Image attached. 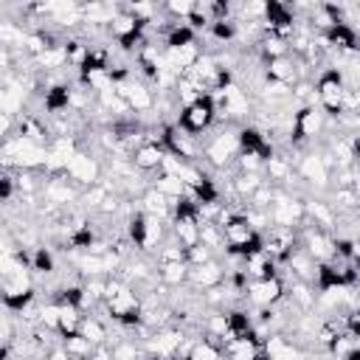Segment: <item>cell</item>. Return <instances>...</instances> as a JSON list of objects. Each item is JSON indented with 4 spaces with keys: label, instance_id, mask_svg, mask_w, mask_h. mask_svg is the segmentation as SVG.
I'll list each match as a JSON object with an SVG mask.
<instances>
[{
    "label": "cell",
    "instance_id": "1",
    "mask_svg": "<svg viewBox=\"0 0 360 360\" xmlns=\"http://www.w3.org/2000/svg\"><path fill=\"white\" fill-rule=\"evenodd\" d=\"M315 90H318L321 110H323L326 115L338 118V115L346 110V84H343V76H340L338 68L323 70L321 79H318V84H315Z\"/></svg>",
    "mask_w": 360,
    "mask_h": 360
},
{
    "label": "cell",
    "instance_id": "2",
    "mask_svg": "<svg viewBox=\"0 0 360 360\" xmlns=\"http://www.w3.org/2000/svg\"><path fill=\"white\" fill-rule=\"evenodd\" d=\"M214 121H217V107H214V98L205 96V98H200V101H194V104H188V107L180 110L177 127L186 129V132H191V135H202V132L211 129Z\"/></svg>",
    "mask_w": 360,
    "mask_h": 360
},
{
    "label": "cell",
    "instance_id": "3",
    "mask_svg": "<svg viewBox=\"0 0 360 360\" xmlns=\"http://www.w3.org/2000/svg\"><path fill=\"white\" fill-rule=\"evenodd\" d=\"M205 160L211 163V166H217V169H222V166H228V163H233L236 158H239V132L236 129H219L217 135H211V141L205 143Z\"/></svg>",
    "mask_w": 360,
    "mask_h": 360
},
{
    "label": "cell",
    "instance_id": "4",
    "mask_svg": "<svg viewBox=\"0 0 360 360\" xmlns=\"http://www.w3.org/2000/svg\"><path fill=\"white\" fill-rule=\"evenodd\" d=\"M248 301L259 309H273L276 304L284 301L287 295V284L281 281V276H273V278H256V281H248V290H245Z\"/></svg>",
    "mask_w": 360,
    "mask_h": 360
},
{
    "label": "cell",
    "instance_id": "5",
    "mask_svg": "<svg viewBox=\"0 0 360 360\" xmlns=\"http://www.w3.org/2000/svg\"><path fill=\"white\" fill-rule=\"evenodd\" d=\"M65 177L76 186V188H90V186H98V177H101V166H98V160L93 158V155H87V152H76L70 160H68V166H65Z\"/></svg>",
    "mask_w": 360,
    "mask_h": 360
},
{
    "label": "cell",
    "instance_id": "6",
    "mask_svg": "<svg viewBox=\"0 0 360 360\" xmlns=\"http://www.w3.org/2000/svg\"><path fill=\"white\" fill-rule=\"evenodd\" d=\"M326 127V112L315 104H304L298 112H295V124H292V135L290 141L292 143H304V141H312L315 135H321Z\"/></svg>",
    "mask_w": 360,
    "mask_h": 360
},
{
    "label": "cell",
    "instance_id": "7",
    "mask_svg": "<svg viewBox=\"0 0 360 360\" xmlns=\"http://www.w3.org/2000/svg\"><path fill=\"white\" fill-rule=\"evenodd\" d=\"M160 141L166 146L169 155L180 158L183 163H191L197 155H200V143H197V135L180 129V127H163L160 129Z\"/></svg>",
    "mask_w": 360,
    "mask_h": 360
},
{
    "label": "cell",
    "instance_id": "8",
    "mask_svg": "<svg viewBox=\"0 0 360 360\" xmlns=\"http://www.w3.org/2000/svg\"><path fill=\"white\" fill-rule=\"evenodd\" d=\"M115 93L129 104L132 112H149V110L155 107V96H152L149 84H143V82H138V79H132V76L115 82Z\"/></svg>",
    "mask_w": 360,
    "mask_h": 360
},
{
    "label": "cell",
    "instance_id": "9",
    "mask_svg": "<svg viewBox=\"0 0 360 360\" xmlns=\"http://www.w3.org/2000/svg\"><path fill=\"white\" fill-rule=\"evenodd\" d=\"M183 338H186L183 329H169V326L155 329L149 338H143V352L146 357H174Z\"/></svg>",
    "mask_w": 360,
    "mask_h": 360
},
{
    "label": "cell",
    "instance_id": "10",
    "mask_svg": "<svg viewBox=\"0 0 360 360\" xmlns=\"http://www.w3.org/2000/svg\"><path fill=\"white\" fill-rule=\"evenodd\" d=\"M211 98H214L217 115H225V118H245V115L250 112V101H248V96H245L236 84H231V87H225V90H219V93H214Z\"/></svg>",
    "mask_w": 360,
    "mask_h": 360
},
{
    "label": "cell",
    "instance_id": "11",
    "mask_svg": "<svg viewBox=\"0 0 360 360\" xmlns=\"http://www.w3.org/2000/svg\"><path fill=\"white\" fill-rule=\"evenodd\" d=\"M163 160H166V146L163 143H138L135 152L129 155V163L132 169L138 172H160L163 169Z\"/></svg>",
    "mask_w": 360,
    "mask_h": 360
},
{
    "label": "cell",
    "instance_id": "12",
    "mask_svg": "<svg viewBox=\"0 0 360 360\" xmlns=\"http://www.w3.org/2000/svg\"><path fill=\"white\" fill-rule=\"evenodd\" d=\"M298 174H301V180H307V183H312L318 188H326L329 177H332V169L323 163V158L318 152H309V155H304L298 160Z\"/></svg>",
    "mask_w": 360,
    "mask_h": 360
},
{
    "label": "cell",
    "instance_id": "13",
    "mask_svg": "<svg viewBox=\"0 0 360 360\" xmlns=\"http://www.w3.org/2000/svg\"><path fill=\"white\" fill-rule=\"evenodd\" d=\"M222 281H225V270H222L219 262L197 264V267H191V273H188V284H191L194 290H214V287H219Z\"/></svg>",
    "mask_w": 360,
    "mask_h": 360
},
{
    "label": "cell",
    "instance_id": "14",
    "mask_svg": "<svg viewBox=\"0 0 360 360\" xmlns=\"http://www.w3.org/2000/svg\"><path fill=\"white\" fill-rule=\"evenodd\" d=\"M264 76L270 82H281V84H295L298 82V65L292 56H278V59H267L264 62Z\"/></svg>",
    "mask_w": 360,
    "mask_h": 360
},
{
    "label": "cell",
    "instance_id": "15",
    "mask_svg": "<svg viewBox=\"0 0 360 360\" xmlns=\"http://www.w3.org/2000/svg\"><path fill=\"white\" fill-rule=\"evenodd\" d=\"M152 188H158V191L169 200L172 208L188 194V186L183 183V177H180V174H166V172H158V177L152 180Z\"/></svg>",
    "mask_w": 360,
    "mask_h": 360
},
{
    "label": "cell",
    "instance_id": "16",
    "mask_svg": "<svg viewBox=\"0 0 360 360\" xmlns=\"http://www.w3.org/2000/svg\"><path fill=\"white\" fill-rule=\"evenodd\" d=\"M276 270H278V264L264 250H256V253L245 256V276L250 281H256V278H273V276H278Z\"/></svg>",
    "mask_w": 360,
    "mask_h": 360
},
{
    "label": "cell",
    "instance_id": "17",
    "mask_svg": "<svg viewBox=\"0 0 360 360\" xmlns=\"http://www.w3.org/2000/svg\"><path fill=\"white\" fill-rule=\"evenodd\" d=\"M82 323H84V315H82L79 307H62V312H59V323H56V335H59V338L82 335Z\"/></svg>",
    "mask_w": 360,
    "mask_h": 360
},
{
    "label": "cell",
    "instance_id": "18",
    "mask_svg": "<svg viewBox=\"0 0 360 360\" xmlns=\"http://www.w3.org/2000/svg\"><path fill=\"white\" fill-rule=\"evenodd\" d=\"M287 298L295 304V309H312L315 307V301H318V292H312V284H307V281H290V287H287Z\"/></svg>",
    "mask_w": 360,
    "mask_h": 360
},
{
    "label": "cell",
    "instance_id": "19",
    "mask_svg": "<svg viewBox=\"0 0 360 360\" xmlns=\"http://www.w3.org/2000/svg\"><path fill=\"white\" fill-rule=\"evenodd\" d=\"M262 343L256 340V338H233V340H228L225 343V357L228 360H253V354H256V349H259Z\"/></svg>",
    "mask_w": 360,
    "mask_h": 360
},
{
    "label": "cell",
    "instance_id": "20",
    "mask_svg": "<svg viewBox=\"0 0 360 360\" xmlns=\"http://www.w3.org/2000/svg\"><path fill=\"white\" fill-rule=\"evenodd\" d=\"M169 208H172L169 200H166L158 188L149 186V188L141 194V211H143V214H149V217H160V219H163V217L169 214Z\"/></svg>",
    "mask_w": 360,
    "mask_h": 360
},
{
    "label": "cell",
    "instance_id": "21",
    "mask_svg": "<svg viewBox=\"0 0 360 360\" xmlns=\"http://www.w3.org/2000/svg\"><path fill=\"white\" fill-rule=\"evenodd\" d=\"M188 273H191V264H188V262H180V264H160V267H158V278H160L166 287L188 284Z\"/></svg>",
    "mask_w": 360,
    "mask_h": 360
},
{
    "label": "cell",
    "instance_id": "22",
    "mask_svg": "<svg viewBox=\"0 0 360 360\" xmlns=\"http://www.w3.org/2000/svg\"><path fill=\"white\" fill-rule=\"evenodd\" d=\"M163 236H166L163 219H160V217H149V214H146V225H143V245H141V250H155V248H160Z\"/></svg>",
    "mask_w": 360,
    "mask_h": 360
},
{
    "label": "cell",
    "instance_id": "23",
    "mask_svg": "<svg viewBox=\"0 0 360 360\" xmlns=\"http://www.w3.org/2000/svg\"><path fill=\"white\" fill-rule=\"evenodd\" d=\"M82 335H84V338H87L93 346H107V343H110V332H107L104 321H98L96 315H84Z\"/></svg>",
    "mask_w": 360,
    "mask_h": 360
},
{
    "label": "cell",
    "instance_id": "24",
    "mask_svg": "<svg viewBox=\"0 0 360 360\" xmlns=\"http://www.w3.org/2000/svg\"><path fill=\"white\" fill-rule=\"evenodd\" d=\"M62 346H65V352H68L73 360H90V357H93V352H96V346H93L84 335L62 338Z\"/></svg>",
    "mask_w": 360,
    "mask_h": 360
},
{
    "label": "cell",
    "instance_id": "25",
    "mask_svg": "<svg viewBox=\"0 0 360 360\" xmlns=\"http://www.w3.org/2000/svg\"><path fill=\"white\" fill-rule=\"evenodd\" d=\"M180 262H188V250L177 239H172V242L158 248V267L160 264H180Z\"/></svg>",
    "mask_w": 360,
    "mask_h": 360
},
{
    "label": "cell",
    "instance_id": "26",
    "mask_svg": "<svg viewBox=\"0 0 360 360\" xmlns=\"http://www.w3.org/2000/svg\"><path fill=\"white\" fill-rule=\"evenodd\" d=\"M264 172L270 174V180H281V183H290L292 180V163L287 158H278V155H273V158L264 160Z\"/></svg>",
    "mask_w": 360,
    "mask_h": 360
},
{
    "label": "cell",
    "instance_id": "27",
    "mask_svg": "<svg viewBox=\"0 0 360 360\" xmlns=\"http://www.w3.org/2000/svg\"><path fill=\"white\" fill-rule=\"evenodd\" d=\"M110 197V188L104 186V183H98V186H90V188H84L82 191V197H79V202L84 205V208H101L104 205V200Z\"/></svg>",
    "mask_w": 360,
    "mask_h": 360
},
{
    "label": "cell",
    "instance_id": "28",
    "mask_svg": "<svg viewBox=\"0 0 360 360\" xmlns=\"http://www.w3.org/2000/svg\"><path fill=\"white\" fill-rule=\"evenodd\" d=\"M28 267H31L34 273H39V276H51V273H53V256H51V250H48V248H34Z\"/></svg>",
    "mask_w": 360,
    "mask_h": 360
},
{
    "label": "cell",
    "instance_id": "29",
    "mask_svg": "<svg viewBox=\"0 0 360 360\" xmlns=\"http://www.w3.org/2000/svg\"><path fill=\"white\" fill-rule=\"evenodd\" d=\"M141 349L132 340H118L112 343V360H138Z\"/></svg>",
    "mask_w": 360,
    "mask_h": 360
},
{
    "label": "cell",
    "instance_id": "30",
    "mask_svg": "<svg viewBox=\"0 0 360 360\" xmlns=\"http://www.w3.org/2000/svg\"><path fill=\"white\" fill-rule=\"evenodd\" d=\"M225 354L219 352V349H214L211 343H205V340H197V346H194V354H191V360H222Z\"/></svg>",
    "mask_w": 360,
    "mask_h": 360
},
{
    "label": "cell",
    "instance_id": "31",
    "mask_svg": "<svg viewBox=\"0 0 360 360\" xmlns=\"http://www.w3.org/2000/svg\"><path fill=\"white\" fill-rule=\"evenodd\" d=\"M205 262H214V250L208 248V245H197V248H191L188 250V264L191 267H197V264H205Z\"/></svg>",
    "mask_w": 360,
    "mask_h": 360
},
{
    "label": "cell",
    "instance_id": "32",
    "mask_svg": "<svg viewBox=\"0 0 360 360\" xmlns=\"http://www.w3.org/2000/svg\"><path fill=\"white\" fill-rule=\"evenodd\" d=\"M343 321H346V335H352V338H360V307L349 309V312L343 315Z\"/></svg>",
    "mask_w": 360,
    "mask_h": 360
},
{
    "label": "cell",
    "instance_id": "33",
    "mask_svg": "<svg viewBox=\"0 0 360 360\" xmlns=\"http://www.w3.org/2000/svg\"><path fill=\"white\" fill-rule=\"evenodd\" d=\"M45 360H73V357L65 352V346H56V349H51V352H48V357H45Z\"/></svg>",
    "mask_w": 360,
    "mask_h": 360
},
{
    "label": "cell",
    "instance_id": "34",
    "mask_svg": "<svg viewBox=\"0 0 360 360\" xmlns=\"http://www.w3.org/2000/svg\"><path fill=\"white\" fill-rule=\"evenodd\" d=\"M352 264H354V270L360 273V236L352 242Z\"/></svg>",
    "mask_w": 360,
    "mask_h": 360
},
{
    "label": "cell",
    "instance_id": "35",
    "mask_svg": "<svg viewBox=\"0 0 360 360\" xmlns=\"http://www.w3.org/2000/svg\"><path fill=\"white\" fill-rule=\"evenodd\" d=\"M343 360H360V343H357V346H354V349H352V352H349Z\"/></svg>",
    "mask_w": 360,
    "mask_h": 360
},
{
    "label": "cell",
    "instance_id": "36",
    "mask_svg": "<svg viewBox=\"0 0 360 360\" xmlns=\"http://www.w3.org/2000/svg\"><path fill=\"white\" fill-rule=\"evenodd\" d=\"M354 166L360 169V138H357V158H354Z\"/></svg>",
    "mask_w": 360,
    "mask_h": 360
},
{
    "label": "cell",
    "instance_id": "37",
    "mask_svg": "<svg viewBox=\"0 0 360 360\" xmlns=\"http://www.w3.org/2000/svg\"><path fill=\"white\" fill-rule=\"evenodd\" d=\"M146 360H172V357H146Z\"/></svg>",
    "mask_w": 360,
    "mask_h": 360
},
{
    "label": "cell",
    "instance_id": "38",
    "mask_svg": "<svg viewBox=\"0 0 360 360\" xmlns=\"http://www.w3.org/2000/svg\"><path fill=\"white\" fill-rule=\"evenodd\" d=\"M357 208H360V188H357Z\"/></svg>",
    "mask_w": 360,
    "mask_h": 360
}]
</instances>
